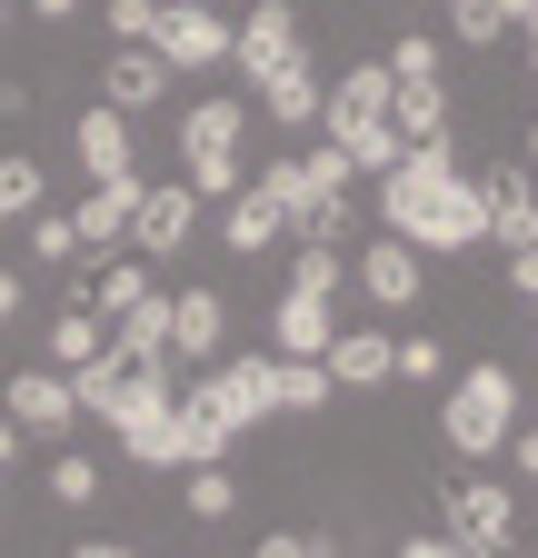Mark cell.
I'll list each match as a JSON object with an SVG mask.
<instances>
[{
	"label": "cell",
	"mask_w": 538,
	"mask_h": 558,
	"mask_svg": "<svg viewBox=\"0 0 538 558\" xmlns=\"http://www.w3.org/2000/svg\"><path fill=\"white\" fill-rule=\"evenodd\" d=\"M379 230H389V240H409L419 259H429V250H468V240H489L479 180H458L449 140H429V150H399V170L379 180Z\"/></svg>",
	"instance_id": "6da1fadb"
},
{
	"label": "cell",
	"mask_w": 538,
	"mask_h": 558,
	"mask_svg": "<svg viewBox=\"0 0 538 558\" xmlns=\"http://www.w3.org/2000/svg\"><path fill=\"white\" fill-rule=\"evenodd\" d=\"M319 140H329V150H350L359 180H389V170H399L409 140H399V120H389V70H379V60H359L350 81L319 90Z\"/></svg>",
	"instance_id": "7a4b0ae2"
},
{
	"label": "cell",
	"mask_w": 538,
	"mask_h": 558,
	"mask_svg": "<svg viewBox=\"0 0 538 558\" xmlns=\"http://www.w3.org/2000/svg\"><path fill=\"white\" fill-rule=\"evenodd\" d=\"M509 429H518V369H499V360L458 369L449 399H439V439L458 449V469H468V459H499Z\"/></svg>",
	"instance_id": "3957f363"
},
{
	"label": "cell",
	"mask_w": 538,
	"mask_h": 558,
	"mask_svg": "<svg viewBox=\"0 0 538 558\" xmlns=\"http://www.w3.org/2000/svg\"><path fill=\"white\" fill-rule=\"evenodd\" d=\"M249 100H199V110H180V180L199 190V199H230V190H249Z\"/></svg>",
	"instance_id": "277c9868"
},
{
	"label": "cell",
	"mask_w": 538,
	"mask_h": 558,
	"mask_svg": "<svg viewBox=\"0 0 538 558\" xmlns=\"http://www.w3.org/2000/svg\"><path fill=\"white\" fill-rule=\"evenodd\" d=\"M269 389H280V349H269V360H220L210 379L189 389V409L220 418V429L240 439V429H259V418H280V399H269Z\"/></svg>",
	"instance_id": "5b68a950"
},
{
	"label": "cell",
	"mask_w": 538,
	"mask_h": 558,
	"mask_svg": "<svg viewBox=\"0 0 538 558\" xmlns=\"http://www.w3.org/2000/svg\"><path fill=\"white\" fill-rule=\"evenodd\" d=\"M170 409H180V379H170V360H140V369H120V389H110V439L130 449V459H140L160 429H170Z\"/></svg>",
	"instance_id": "8992f818"
},
{
	"label": "cell",
	"mask_w": 538,
	"mask_h": 558,
	"mask_svg": "<svg viewBox=\"0 0 538 558\" xmlns=\"http://www.w3.org/2000/svg\"><path fill=\"white\" fill-rule=\"evenodd\" d=\"M449 538L468 558H509L518 548V488L509 478H458L449 488Z\"/></svg>",
	"instance_id": "52a82bcc"
},
{
	"label": "cell",
	"mask_w": 538,
	"mask_h": 558,
	"mask_svg": "<svg viewBox=\"0 0 538 558\" xmlns=\"http://www.w3.org/2000/svg\"><path fill=\"white\" fill-rule=\"evenodd\" d=\"M199 230V190L189 180H140V199H130V250H140L150 269H170Z\"/></svg>",
	"instance_id": "ba28073f"
},
{
	"label": "cell",
	"mask_w": 538,
	"mask_h": 558,
	"mask_svg": "<svg viewBox=\"0 0 538 558\" xmlns=\"http://www.w3.org/2000/svg\"><path fill=\"white\" fill-rule=\"evenodd\" d=\"M290 60H309V40H299V11H290V0H259V11L230 31V70L259 90V81H280Z\"/></svg>",
	"instance_id": "9c48e42d"
},
{
	"label": "cell",
	"mask_w": 538,
	"mask_h": 558,
	"mask_svg": "<svg viewBox=\"0 0 538 558\" xmlns=\"http://www.w3.org/2000/svg\"><path fill=\"white\" fill-rule=\"evenodd\" d=\"M150 50H160L170 70H220V60H230V21H220V0H160Z\"/></svg>",
	"instance_id": "30bf717a"
},
{
	"label": "cell",
	"mask_w": 538,
	"mask_h": 558,
	"mask_svg": "<svg viewBox=\"0 0 538 558\" xmlns=\"http://www.w3.org/2000/svg\"><path fill=\"white\" fill-rule=\"evenodd\" d=\"M0 418H11L21 439H71V429H81V399H71V379H60V369H21L11 389H0Z\"/></svg>",
	"instance_id": "8fae6325"
},
{
	"label": "cell",
	"mask_w": 538,
	"mask_h": 558,
	"mask_svg": "<svg viewBox=\"0 0 538 558\" xmlns=\"http://www.w3.org/2000/svg\"><path fill=\"white\" fill-rule=\"evenodd\" d=\"M350 290H369V300H379L389 319H399V310H419V290H429V279H419V250L379 230V240L359 250V279H350Z\"/></svg>",
	"instance_id": "7c38bea8"
},
{
	"label": "cell",
	"mask_w": 538,
	"mask_h": 558,
	"mask_svg": "<svg viewBox=\"0 0 538 558\" xmlns=\"http://www.w3.org/2000/svg\"><path fill=\"white\" fill-rule=\"evenodd\" d=\"M130 199H140V180H90V199L71 209L81 259H120V240H130Z\"/></svg>",
	"instance_id": "4fadbf2b"
},
{
	"label": "cell",
	"mask_w": 538,
	"mask_h": 558,
	"mask_svg": "<svg viewBox=\"0 0 538 558\" xmlns=\"http://www.w3.org/2000/svg\"><path fill=\"white\" fill-rule=\"evenodd\" d=\"M479 209H489V240L518 259V250H538V190H528V170H489L479 180Z\"/></svg>",
	"instance_id": "5bb4252c"
},
{
	"label": "cell",
	"mask_w": 538,
	"mask_h": 558,
	"mask_svg": "<svg viewBox=\"0 0 538 558\" xmlns=\"http://www.w3.org/2000/svg\"><path fill=\"white\" fill-rule=\"evenodd\" d=\"M71 150H81V170H90V180H140V130H130V110H110V100L81 120Z\"/></svg>",
	"instance_id": "9a60e30c"
},
{
	"label": "cell",
	"mask_w": 538,
	"mask_h": 558,
	"mask_svg": "<svg viewBox=\"0 0 538 558\" xmlns=\"http://www.w3.org/2000/svg\"><path fill=\"white\" fill-rule=\"evenodd\" d=\"M269 339H280V360H319V349L340 339V310H329L319 290H280V310H269Z\"/></svg>",
	"instance_id": "2e32d148"
},
{
	"label": "cell",
	"mask_w": 538,
	"mask_h": 558,
	"mask_svg": "<svg viewBox=\"0 0 538 558\" xmlns=\"http://www.w3.org/2000/svg\"><path fill=\"white\" fill-rule=\"evenodd\" d=\"M389 349H399L389 329H340V339L319 349V369H329V389H379L389 379Z\"/></svg>",
	"instance_id": "e0dca14e"
},
{
	"label": "cell",
	"mask_w": 538,
	"mask_h": 558,
	"mask_svg": "<svg viewBox=\"0 0 538 558\" xmlns=\"http://www.w3.org/2000/svg\"><path fill=\"white\" fill-rule=\"evenodd\" d=\"M220 240H230L240 259H259V250H280V240H290V220H280V199L249 180V190H230V209H220Z\"/></svg>",
	"instance_id": "ac0fdd59"
},
{
	"label": "cell",
	"mask_w": 538,
	"mask_h": 558,
	"mask_svg": "<svg viewBox=\"0 0 538 558\" xmlns=\"http://www.w3.org/2000/svg\"><path fill=\"white\" fill-rule=\"evenodd\" d=\"M249 110H259L269 130H290V140H299V130L319 120V70H309V60H290L280 81H259V90H249Z\"/></svg>",
	"instance_id": "d6986e66"
},
{
	"label": "cell",
	"mask_w": 538,
	"mask_h": 558,
	"mask_svg": "<svg viewBox=\"0 0 538 558\" xmlns=\"http://www.w3.org/2000/svg\"><path fill=\"white\" fill-rule=\"evenodd\" d=\"M100 349H110V360H130V369H140V360H170V300H160V290H150V300H130V310L110 319Z\"/></svg>",
	"instance_id": "ffe728a7"
},
{
	"label": "cell",
	"mask_w": 538,
	"mask_h": 558,
	"mask_svg": "<svg viewBox=\"0 0 538 558\" xmlns=\"http://www.w3.org/2000/svg\"><path fill=\"white\" fill-rule=\"evenodd\" d=\"M220 329H230L220 290H170V360H210Z\"/></svg>",
	"instance_id": "44dd1931"
},
{
	"label": "cell",
	"mask_w": 538,
	"mask_h": 558,
	"mask_svg": "<svg viewBox=\"0 0 538 558\" xmlns=\"http://www.w3.org/2000/svg\"><path fill=\"white\" fill-rule=\"evenodd\" d=\"M170 81H180V70L160 60V50H110V110H150V100H170Z\"/></svg>",
	"instance_id": "7402d4cb"
},
{
	"label": "cell",
	"mask_w": 538,
	"mask_h": 558,
	"mask_svg": "<svg viewBox=\"0 0 538 558\" xmlns=\"http://www.w3.org/2000/svg\"><path fill=\"white\" fill-rule=\"evenodd\" d=\"M130 300H150V259H140V250L100 259V269H90V300H81V310H90V319H120Z\"/></svg>",
	"instance_id": "603a6c76"
},
{
	"label": "cell",
	"mask_w": 538,
	"mask_h": 558,
	"mask_svg": "<svg viewBox=\"0 0 538 558\" xmlns=\"http://www.w3.org/2000/svg\"><path fill=\"white\" fill-rule=\"evenodd\" d=\"M100 339H110V319H90V310H60V319H50V360H60V379H71L81 360H100Z\"/></svg>",
	"instance_id": "cb8c5ba5"
},
{
	"label": "cell",
	"mask_w": 538,
	"mask_h": 558,
	"mask_svg": "<svg viewBox=\"0 0 538 558\" xmlns=\"http://www.w3.org/2000/svg\"><path fill=\"white\" fill-rule=\"evenodd\" d=\"M180 509L189 519H240V478L230 469H180Z\"/></svg>",
	"instance_id": "d4e9b609"
},
{
	"label": "cell",
	"mask_w": 538,
	"mask_h": 558,
	"mask_svg": "<svg viewBox=\"0 0 538 558\" xmlns=\"http://www.w3.org/2000/svg\"><path fill=\"white\" fill-rule=\"evenodd\" d=\"M269 399H280L290 418H319L340 389H329V369H319V360H280V389H269Z\"/></svg>",
	"instance_id": "484cf974"
},
{
	"label": "cell",
	"mask_w": 538,
	"mask_h": 558,
	"mask_svg": "<svg viewBox=\"0 0 538 558\" xmlns=\"http://www.w3.org/2000/svg\"><path fill=\"white\" fill-rule=\"evenodd\" d=\"M40 190H50V180H40V160H30V150H11V160H0V230H11V220H30V209H40Z\"/></svg>",
	"instance_id": "4316f807"
},
{
	"label": "cell",
	"mask_w": 538,
	"mask_h": 558,
	"mask_svg": "<svg viewBox=\"0 0 538 558\" xmlns=\"http://www.w3.org/2000/svg\"><path fill=\"white\" fill-rule=\"evenodd\" d=\"M389 379H409V389H449V349H439V339H399V349H389Z\"/></svg>",
	"instance_id": "83f0119b"
},
{
	"label": "cell",
	"mask_w": 538,
	"mask_h": 558,
	"mask_svg": "<svg viewBox=\"0 0 538 558\" xmlns=\"http://www.w3.org/2000/svg\"><path fill=\"white\" fill-rule=\"evenodd\" d=\"M290 290H319V300H340V290H350V259H340V250H319V240H299V269H290Z\"/></svg>",
	"instance_id": "f1b7e54d"
},
{
	"label": "cell",
	"mask_w": 538,
	"mask_h": 558,
	"mask_svg": "<svg viewBox=\"0 0 538 558\" xmlns=\"http://www.w3.org/2000/svg\"><path fill=\"white\" fill-rule=\"evenodd\" d=\"M50 499H60V509H90V499H100V459L60 449V459H50Z\"/></svg>",
	"instance_id": "f546056e"
},
{
	"label": "cell",
	"mask_w": 538,
	"mask_h": 558,
	"mask_svg": "<svg viewBox=\"0 0 538 558\" xmlns=\"http://www.w3.org/2000/svg\"><path fill=\"white\" fill-rule=\"evenodd\" d=\"M299 170H309V190H319V199H350V190H359L350 150H329V140H309V150H299Z\"/></svg>",
	"instance_id": "4dcf8cb0"
},
{
	"label": "cell",
	"mask_w": 538,
	"mask_h": 558,
	"mask_svg": "<svg viewBox=\"0 0 538 558\" xmlns=\"http://www.w3.org/2000/svg\"><path fill=\"white\" fill-rule=\"evenodd\" d=\"M379 70H389V81H439V40H429V31H399Z\"/></svg>",
	"instance_id": "1f68e13d"
},
{
	"label": "cell",
	"mask_w": 538,
	"mask_h": 558,
	"mask_svg": "<svg viewBox=\"0 0 538 558\" xmlns=\"http://www.w3.org/2000/svg\"><path fill=\"white\" fill-rule=\"evenodd\" d=\"M100 21H110V40L150 50V31H160V0H100Z\"/></svg>",
	"instance_id": "d6a6232c"
},
{
	"label": "cell",
	"mask_w": 538,
	"mask_h": 558,
	"mask_svg": "<svg viewBox=\"0 0 538 558\" xmlns=\"http://www.w3.org/2000/svg\"><path fill=\"white\" fill-rule=\"evenodd\" d=\"M30 259H81V240H71V209H30Z\"/></svg>",
	"instance_id": "836d02e7"
},
{
	"label": "cell",
	"mask_w": 538,
	"mask_h": 558,
	"mask_svg": "<svg viewBox=\"0 0 538 558\" xmlns=\"http://www.w3.org/2000/svg\"><path fill=\"white\" fill-rule=\"evenodd\" d=\"M449 31H458V50H489L509 21H499V0H458V11H449Z\"/></svg>",
	"instance_id": "e575fe53"
},
{
	"label": "cell",
	"mask_w": 538,
	"mask_h": 558,
	"mask_svg": "<svg viewBox=\"0 0 538 558\" xmlns=\"http://www.w3.org/2000/svg\"><path fill=\"white\" fill-rule=\"evenodd\" d=\"M399 558H468L449 529H409V538H399Z\"/></svg>",
	"instance_id": "d590c367"
},
{
	"label": "cell",
	"mask_w": 538,
	"mask_h": 558,
	"mask_svg": "<svg viewBox=\"0 0 538 558\" xmlns=\"http://www.w3.org/2000/svg\"><path fill=\"white\" fill-rule=\"evenodd\" d=\"M509 469H518V478L538 488V429H509Z\"/></svg>",
	"instance_id": "8d00e7d4"
},
{
	"label": "cell",
	"mask_w": 538,
	"mask_h": 558,
	"mask_svg": "<svg viewBox=\"0 0 538 558\" xmlns=\"http://www.w3.org/2000/svg\"><path fill=\"white\" fill-rule=\"evenodd\" d=\"M30 11H40L50 31H60V21H81V11H90V0H30Z\"/></svg>",
	"instance_id": "74e56055"
},
{
	"label": "cell",
	"mask_w": 538,
	"mask_h": 558,
	"mask_svg": "<svg viewBox=\"0 0 538 558\" xmlns=\"http://www.w3.org/2000/svg\"><path fill=\"white\" fill-rule=\"evenodd\" d=\"M21 319V269H0V329Z\"/></svg>",
	"instance_id": "f35d334b"
},
{
	"label": "cell",
	"mask_w": 538,
	"mask_h": 558,
	"mask_svg": "<svg viewBox=\"0 0 538 558\" xmlns=\"http://www.w3.org/2000/svg\"><path fill=\"white\" fill-rule=\"evenodd\" d=\"M509 290H538V250H518V259H509Z\"/></svg>",
	"instance_id": "ab89813d"
},
{
	"label": "cell",
	"mask_w": 538,
	"mask_h": 558,
	"mask_svg": "<svg viewBox=\"0 0 538 558\" xmlns=\"http://www.w3.org/2000/svg\"><path fill=\"white\" fill-rule=\"evenodd\" d=\"M71 558H140V548H120V538H81Z\"/></svg>",
	"instance_id": "60d3db41"
},
{
	"label": "cell",
	"mask_w": 538,
	"mask_h": 558,
	"mask_svg": "<svg viewBox=\"0 0 538 558\" xmlns=\"http://www.w3.org/2000/svg\"><path fill=\"white\" fill-rule=\"evenodd\" d=\"M21 449H30V439H21V429H11V418H0V469H11V459H21Z\"/></svg>",
	"instance_id": "b9f144b4"
},
{
	"label": "cell",
	"mask_w": 538,
	"mask_h": 558,
	"mask_svg": "<svg viewBox=\"0 0 538 558\" xmlns=\"http://www.w3.org/2000/svg\"><path fill=\"white\" fill-rule=\"evenodd\" d=\"M499 21H509V31H518V21H538V0H499Z\"/></svg>",
	"instance_id": "7bdbcfd3"
},
{
	"label": "cell",
	"mask_w": 538,
	"mask_h": 558,
	"mask_svg": "<svg viewBox=\"0 0 538 558\" xmlns=\"http://www.w3.org/2000/svg\"><path fill=\"white\" fill-rule=\"evenodd\" d=\"M259 558H309V548L299 538H259Z\"/></svg>",
	"instance_id": "ee69618b"
},
{
	"label": "cell",
	"mask_w": 538,
	"mask_h": 558,
	"mask_svg": "<svg viewBox=\"0 0 538 558\" xmlns=\"http://www.w3.org/2000/svg\"><path fill=\"white\" fill-rule=\"evenodd\" d=\"M518 40H528V70H538V21H518Z\"/></svg>",
	"instance_id": "f6af8a7d"
},
{
	"label": "cell",
	"mask_w": 538,
	"mask_h": 558,
	"mask_svg": "<svg viewBox=\"0 0 538 558\" xmlns=\"http://www.w3.org/2000/svg\"><path fill=\"white\" fill-rule=\"evenodd\" d=\"M528 160H538V120H528Z\"/></svg>",
	"instance_id": "bcb514c9"
},
{
	"label": "cell",
	"mask_w": 538,
	"mask_h": 558,
	"mask_svg": "<svg viewBox=\"0 0 538 558\" xmlns=\"http://www.w3.org/2000/svg\"><path fill=\"white\" fill-rule=\"evenodd\" d=\"M0 31H11V0H0Z\"/></svg>",
	"instance_id": "7dc6e473"
},
{
	"label": "cell",
	"mask_w": 538,
	"mask_h": 558,
	"mask_svg": "<svg viewBox=\"0 0 538 558\" xmlns=\"http://www.w3.org/2000/svg\"><path fill=\"white\" fill-rule=\"evenodd\" d=\"M439 11H458V0H439Z\"/></svg>",
	"instance_id": "c3c4849f"
},
{
	"label": "cell",
	"mask_w": 538,
	"mask_h": 558,
	"mask_svg": "<svg viewBox=\"0 0 538 558\" xmlns=\"http://www.w3.org/2000/svg\"><path fill=\"white\" fill-rule=\"evenodd\" d=\"M528 310H538V290H528Z\"/></svg>",
	"instance_id": "681fc988"
},
{
	"label": "cell",
	"mask_w": 538,
	"mask_h": 558,
	"mask_svg": "<svg viewBox=\"0 0 538 558\" xmlns=\"http://www.w3.org/2000/svg\"><path fill=\"white\" fill-rule=\"evenodd\" d=\"M0 509H11V499H0Z\"/></svg>",
	"instance_id": "f907efd6"
}]
</instances>
